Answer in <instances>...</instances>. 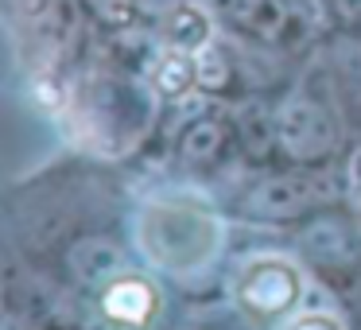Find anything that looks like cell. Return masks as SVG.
<instances>
[{"mask_svg":"<svg viewBox=\"0 0 361 330\" xmlns=\"http://www.w3.org/2000/svg\"><path fill=\"white\" fill-rule=\"evenodd\" d=\"M241 136H245V152L264 156V152L276 144V117L268 121V125H260V109H257V105L245 109L241 113Z\"/></svg>","mask_w":361,"mask_h":330,"instance_id":"obj_12","label":"cell"},{"mask_svg":"<svg viewBox=\"0 0 361 330\" xmlns=\"http://www.w3.org/2000/svg\"><path fill=\"white\" fill-rule=\"evenodd\" d=\"M164 35L171 47H183L190 55H198L202 47H210V20L195 4H179V8H171L164 16Z\"/></svg>","mask_w":361,"mask_h":330,"instance_id":"obj_8","label":"cell"},{"mask_svg":"<svg viewBox=\"0 0 361 330\" xmlns=\"http://www.w3.org/2000/svg\"><path fill=\"white\" fill-rule=\"evenodd\" d=\"M218 8L237 28H252V32H276V24L283 20L280 0H218Z\"/></svg>","mask_w":361,"mask_h":330,"instance_id":"obj_11","label":"cell"},{"mask_svg":"<svg viewBox=\"0 0 361 330\" xmlns=\"http://www.w3.org/2000/svg\"><path fill=\"white\" fill-rule=\"evenodd\" d=\"M221 221L190 202H152L136 218V241L175 276L202 272L221 252Z\"/></svg>","mask_w":361,"mask_h":330,"instance_id":"obj_1","label":"cell"},{"mask_svg":"<svg viewBox=\"0 0 361 330\" xmlns=\"http://www.w3.org/2000/svg\"><path fill=\"white\" fill-rule=\"evenodd\" d=\"M276 148L295 164H314L326 159L338 148L334 117L322 109L314 97L295 94L276 109Z\"/></svg>","mask_w":361,"mask_h":330,"instance_id":"obj_3","label":"cell"},{"mask_svg":"<svg viewBox=\"0 0 361 330\" xmlns=\"http://www.w3.org/2000/svg\"><path fill=\"white\" fill-rule=\"evenodd\" d=\"M221 148H226V133H221L218 121H195L179 140V156L195 167L214 164L221 156Z\"/></svg>","mask_w":361,"mask_h":330,"instance_id":"obj_10","label":"cell"},{"mask_svg":"<svg viewBox=\"0 0 361 330\" xmlns=\"http://www.w3.org/2000/svg\"><path fill=\"white\" fill-rule=\"evenodd\" d=\"M288 330H342V326H338V319H334V314L311 311V314H303V319H295Z\"/></svg>","mask_w":361,"mask_h":330,"instance_id":"obj_14","label":"cell"},{"mask_svg":"<svg viewBox=\"0 0 361 330\" xmlns=\"http://www.w3.org/2000/svg\"><path fill=\"white\" fill-rule=\"evenodd\" d=\"M136 4H140L144 12H164V16H167L171 8H179L183 0H136Z\"/></svg>","mask_w":361,"mask_h":330,"instance_id":"obj_15","label":"cell"},{"mask_svg":"<svg viewBox=\"0 0 361 330\" xmlns=\"http://www.w3.org/2000/svg\"><path fill=\"white\" fill-rule=\"evenodd\" d=\"M159 303H164L159 288L136 272H121L113 283L102 288V314L117 326H148L159 314Z\"/></svg>","mask_w":361,"mask_h":330,"instance_id":"obj_4","label":"cell"},{"mask_svg":"<svg viewBox=\"0 0 361 330\" xmlns=\"http://www.w3.org/2000/svg\"><path fill=\"white\" fill-rule=\"evenodd\" d=\"M90 12H94L102 24H109V28H121V24H128V16H133V8H140L136 0H82Z\"/></svg>","mask_w":361,"mask_h":330,"instance_id":"obj_13","label":"cell"},{"mask_svg":"<svg viewBox=\"0 0 361 330\" xmlns=\"http://www.w3.org/2000/svg\"><path fill=\"white\" fill-rule=\"evenodd\" d=\"M152 82H156V90L164 97L187 94V90L198 82V55H190V51H183V47H167L164 55L156 59Z\"/></svg>","mask_w":361,"mask_h":330,"instance_id":"obj_9","label":"cell"},{"mask_svg":"<svg viewBox=\"0 0 361 330\" xmlns=\"http://www.w3.org/2000/svg\"><path fill=\"white\" fill-rule=\"evenodd\" d=\"M338 198V183L334 175L322 171H288V175H272V179L257 183L245 195V214L252 218H268V221H288L299 218L307 210H322Z\"/></svg>","mask_w":361,"mask_h":330,"instance_id":"obj_2","label":"cell"},{"mask_svg":"<svg viewBox=\"0 0 361 330\" xmlns=\"http://www.w3.org/2000/svg\"><path fill=\"white\" fill-rule=\"evenodd\" d=\"M303 249H307V257L322 260V264H350L361 252V237L345 221L326 218V221H314L303 233Z\"/></svg>","mask_w":361,"mask_h":330,"instance_id":"obj_7","label":"cell"},{"mask_svg":"<svg viewBox=\"0 0 361 330\" xmlns=\"http://www.w3.org/2000/svg\"><path fill=\"white\" fill-rule=\"evenodd\" d=\"M299 299V276L283 260H260L241 280V303L252 314H280Z\"/></svg>","mask_w":361,"mask_h":330,"instance_id":"obj_5","label":"cell"},{"mask_svg":"<svg viewBox=\"0 0 361 330\" xmlns=\"http://www.w3.org/2000/svg\"><path fill=\"white\" fill-rule=\"evenodd\" d=\"M66 264L90 288H105L125 272V249L109 237H86V241H74L66 252Z\"/></svg>","mask_w":361,"mask_h":330,"instance_id":"obj_6","label":"cell"}]
</instances>
